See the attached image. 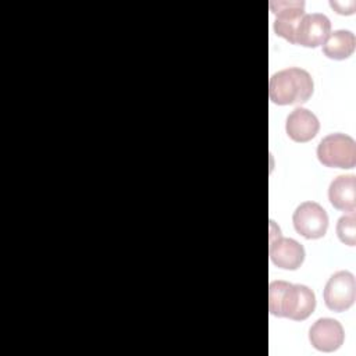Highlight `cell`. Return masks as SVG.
<instances>
[{"instance_id":"obj_1","label":"cell","mask_w":356,"mask_h":356,"mask_svg":"<svg viewBox=\"0 0 356 356\" xmlns=\"http://www.w3.org/2000/svg\"><path fill=\"white\" fill-rule=\"evenodd\" d=\"M316 309L314 292L302 284L273 281L268 286V310L273 316L306 320Z\"/></svg>"},{"instance_id":"obj_2","label":"cell","mask_w":356,"mask_h":356,"mask_svg":"<svg viewBox=\"0 0 356 356\" xmlns=\"http://www.w3.org/2000/svg\"><path fill=\"white\" fill-rule=\"evenodd\" d=\"M313 90L312 75L298 67H289L273 74L268 82V97L278 106L305 103L310 99Z\"/></svg>"},{"instance_id":"obj_3","label":"cell","mask_w":356,"mask_h":356,"mask_svg":"<svg viewBox=\"0 0 356 356\" xmlns=\"http://www.w3.org/2000/svg\"><path fill=\"white\" fill-rule=\"evenodd\" d=\"M318 161L331 168H353L356 165V142L345 134H330L317 146Z\"/></svg>"},{"instance_id":"obj_4","label":"cell","mask_w":356,"mask_h":356,"mask_svg":"<svg viewBox=\"0 0 356 356\" xmlns=\"http://www.w3.org/2000/svg\"><path fill=\"white\" fill-rule=\"evenodd\" d=\"M355 296H356L355 277L352 273L346 270L337 271L335 274H332L328 278L323 292L325 306L330 310L337 313L348 310L353 305Z\"/></svg>"},{"instance_id":"obj_5","label":"cell","mask_w":356,"mask_h":356,"mask_svg":"<svg viewBox=\"0 0 356 356\" xmlns=\"http://www.w3.org/2000/svg\"><path fill=\"white\" fill-rule=\"evenodd\" d=\"M295 231L306 239L323 238L328 228V214L316 202L300 203L292 216Z\"/></svg>"},{"instance_id":"obj_6","label":"cell","mask_w":356,"mask_h":356,"mask_svg":"<svg viewBox=\"0 0 356 356\" xmlns=\"http://www.w3.org/2000/svg\"><path fill=\"white\" fill-rule=\"evenodd\" d=\"M268 254L270 260L277 267L284 270H296L305 260V248L292 238H282L280 228L274 232L273 224H270Z\"/></svg>"},{"instance_id":"obj_7","label":"cell","mask_w":356,"mask_h":356,"mask_svg":"<svg viewBox=\"0 0 356 356\" xmlns=\"http://www.w3.org/2000/svg\"><path fill=\"white\" fill-rule=\"evenodd\" d=\"M271 13L277 15L274 21L275 35L284 38L289 43L295 44V33L300 18L305 15V1L302 0H285L270 1Z\"/></svg>"},{"instance_id":"obj_8","label":"cell","mask_w":356,"mask_h":356,"mask_svg":"<svg viewBox=\"0 0 356 356\" xmlns=\"http://www.w3.org/2000/svg\"><path fill=\"white\" fill-rule=\"evenodd\" d=\"M331 33V22L327 15L321 13L305 14L295 33V44L305 47H317L325 42Z\"/></svg>"},{"instance_id":"obj_9","label":"cell","mask_w":356,"mask_h":356,"mask_svg":"<svg viewBox=\"0 0 356 356\" xmlns=\"http://www.w3.org/2000/svg\"><path fill=\"white\" fill-rule=\"evenodd\" d=\"M345 339V332L339 321L324 317L314 321L309 330V341L317 350L334 352Z\"/></svg>"},{"instance_id":"obj_10","label":"cell","mask_w":356,"mask_h":356,"mask_svg":"<svg viewBox=\"0 0 356 356\" xmlns=\"http://www.w3.org/2000/svg\"><path fill=\"white\" fill-rule=\"evenodd\" d=\"M320 129L318 118L314 113L305 107H296L286 117L285 131L288 136L299 143H305L312 140Z\"/></svg>"},{"instance_id":"obj_11","label":"cell","mask_w":356,"mask_h":356,"mask_svg":"<svg viewBox=\"0 0 356 356\" xmlns=\"http://www.w3.org/2000/svg\"><path fill=\"white\" fill-rule=\"evenodd\" d=\"M330 203L342 211L355 213L356 209V177L353 174L338 175L328 188Z\"/></svg>"},{"instance_id":"obj_12","label":"cell","mask_w":356,"mask_h":356,"mask_svg":"<svg viewBox=\"0 0 356 356\" xmlns=\"http://www.w3.org/2000/svg\"><path fill=\"white\" fill-rule=\"evenodd\" d=\"M356 38L350 31L338 29L328 35L323 43V53L332 60H345L353 54Z\"/></svg>"},{"instance_id":"obj_13","label":"cell","mask_w":356,"mask_h":356,"mask_svg":"<svg viewBox=\"0 0 356 356\" xmlns=\"http://www.w3.org/2000/svg\"><path fill=\"white\" fill-rule=\"evenodd\" d=\"M337 235L339 241L348 246H355L356 243V217L355 213L342 216L337 222Z\"/></svg>"},{"instance_id":"obj_14","label":"cell","mask_w":356,"mask_h":356,"mask_svg":"<svg viewBox=\"0 0 356 356\" xmlns=\"http://www.w3.org/2000/svg\"><path fill=\"white\" fill-rule=\"evenodd\" d=\"M331 7L337 10L338 14H353L355 10H350L346 7V4H343V1H330Z\"/></svg>"}]
</instances>
